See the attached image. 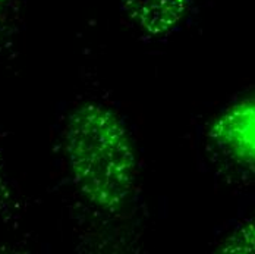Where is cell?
Here are the masks:
<instances>
[{"label": "cell", "mask_w": 255, "mask_h": 254, "mask_svg": "<svg viewBox=\"0 0 255 254\" xmlns=\"http://www.w3.org/2000/svg\"><path fill=\"white\" fill-rule=\"evenodd\" d=\"M66 152L79 191L96 207L116 212L132 194L136 159L127 128L115 112L87 103L71 115Z\"/></svg>", "instance_id": "cell-1"}, {"label": "cell", "mask_w": 255, "mask_h": 254, "mask_svg": "<svg viewBox=\"0 0 255 254\" xmlns=\"http://www.w3.org/2000/svg\"><path fill=\"white\" fill-rule=\"evenodd\" d=\"M214 134L232 152L255 159V100L232 107L220 118Z\"/></svg>", "instance_id": "cell-2"}, {"label": "cell", "mask_w": 255, "mask_h": 254, "mask_svg": "<svg viewBox=\"0 0 255 254\" xmlns=\"http://www.w3.org/2000/svg\"><path fill=\"white\" fill-rule=\"evenodd\" d=\"M228 250L230 252H255V224H250L233 235Z\"/></svg>", "instance_id": "cell-3"}]
</instances>
